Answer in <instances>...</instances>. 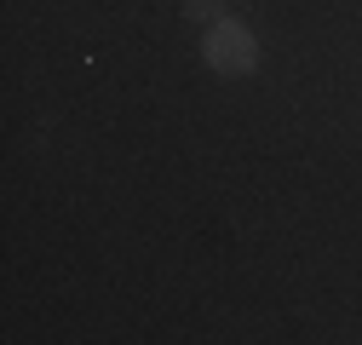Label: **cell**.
<instances>
[{
	"label": "cell",
	"instance_id": "1",
	"mask_svg": "<svg viewBox=\"0 0 362 345\" xmlns=\"http://www.w3.org/2000/svg\"><path fill=\"white\" fill-rule=\"evenodd\" d=\"M202 58L213 75H253L259 69V35L242 18H213L202 35Z\"/></svg>",
	"mask_w": 362,
	"mask_h": 345
},
{
	"label": "cell",
	"instance_id": "2",
	"mask_svg": "<svg viewBox=\"0 0 362 345\" xmlns=\"http://www.w3.org/2000/svg\"><path fill=\"white\" fill-rule=\"evenodd\" d=\"M185 18H196V23H213V18H224V0H185Z\"/></svg>",
	"mask_w": 362,
	"mask_h": 345
}]
</instances>
